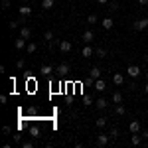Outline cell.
Instances as JSON below:
<instances>
[{"instance_id": "4", "label": "cell", "mask_w": 148, "mask_h": 148, "mask_svg": "<svg viewBox=\"0 0 148 148\" xmlns=\"http://www.w3.org/2000/svg\"><path fill=\"white\" fill-rule=\"evenodd\" d=\"M126 73H128L130 77H138V75H140V67H138V65H128V67H126Z\"/></svg>"}, {"instance_id": "32", "label": "cell", "mask_w": 148, "mask_h": 148, "mask_svg": "<svg viewBox=\"0 0 148 148\" xmlns=\"http://www.w3.org/2000/svg\"><path fill=\"white\" fill-rule=\"evenodd\" d=\"M91 103H93V99H91V97H83V105H85V107H89Z\"/></svg>"}, {"instance_id": "30", "label": "cell", "mask_w": 148, "mask_h": 148, "mask_svg": "<svg viewBox=\"0 0 148 148\" xmlns=\"http://www.w3.org/2000/svg\"><path fill=\"white\" fill-rule=\"evenodd\" d=\"M2 134H4V136H8V134H12V128L8 125L6 126H2Z\"/></svg>"}, {"instance_id": "28", "label": "cell", "mask_w": 148, "mask_h": 148, "mask_svg": "<svg viewBox=\"0 0 148 148\" xmlns=\"http://www.w3.org/2000/svg\"><path fill=\"white\" fill-rule=\"evenodd\" d=\"M119 134H121V130H119L116 126H113V128H111V138H119Z\"/></svg>"}, {"instance_id": "12", "label": "cell", "mask_w": 148, "mask_h": 148, "mask_svg": "<svg viewBox=\"0 0 148 148\" xmlns=\"http://www.w3.org/2000/svg\"><path fill=\"white\" fill-rule=\"evenodd\" d=\"M81 56H83V57H91V56H95V49H91V46L87 44V46L83 47V51H81Z\"/></svg>"}, {"instance_id": "44", "label": "cell", "mask_w": 148, "mask_h": 148, "mask_svg": "<svg viewBox=\"0 0 148 148\" xmlns=\"http://www.w3.org/2000/svg\"><path fill=\"white\" fill-rule=\"evenodd\" d=\"M146 59H148V56H146Z\"/></svg>"}, {"instance_id": "27", "label": "cell", "mask_w": 148, "mask_h": 148, "mask_svg": "<svg viewBox=\"0 0 148 148\" xmlns=\"http://www.w3.org/2000/svg\"><path fill=\"white\" fill-rule=\"evenodd\" d=\"M97 20H99V18H97L95 14H89V16H87V22L91 24V26H93V24H97Z\"/></svg>"}, {"instance_id": "3", "label": "cell", "mask_w": 148, "mask_h": 148, "mask_svg": "<svg viewBox=\"0 0 148 148\" xmlns=\"http://www.w3.org/2000/svg\"><path fill=\"white\" fill-rule=\"evenodd\" d=\"M111 140V134H99L97 136V146H107Z\"/></svg>"}, {"instance_id": "41", "label": "cell", "mask_w": 148, "mask_h": 148, "mask_svg": "<svg viewBox=\"0 0 148 148\" xmlns=\"http://www.w3.org/2000/svg\"><path fill=\"white\" fill-rule=\"evenodd\" d=\"M99 4H109V0H99Z\"/></svg>"}, {"instance_id": "23", "label": "cell", "mask_w": 148, "mask_h": 148, "mask_svg": "<svg viewBox=\"0 0 148 148\" xmlns=\"http://www.w3.org/2000/svg\"><path fill=\"white\" fill-rule=\"evenodd\" d=\"M114 113H116V114H123V116H125V114H126V109H125V105H123V103H121V105H116V109H114Z\"/></svg>"}, {"instance_id": "15", "label": "cell", "mask_w": 148, "mask_h": 148, "mask_svg": "<svg viewBox=\"0 0 148 148\" xmlns=\"http://www.w3.org/2000/svg\"><path fill=\"white\" fill-rule=\"evenodd\" d=\"M95 126H97V128H105V126H107V116H99V119L95 121Z\"/></svg>"}, {"instance_id": "45", "label": "cell", "mask_w": 148, "mask_h": 148, "mask_svg": "<svg viewBox=\"0 0 148 148\" xmlns=\"http://www.w3.org/2000/svg\"><path fill=\"white\" fill-rule=\"evenodd\" d=\"M146 18H148V16H146Z\"/></svg>"}, {"instance_id": "40", "label": "cell", "mask_w": 148, "mask_h": 148, "mask_svg": "<svg viewBox=\"0 0 148 148\" xmlns=\"http://www.w3.org/2000/svg\"><path fill=\"white\" fill-rule=\"evenodd\" d=\"M140 134H142V138H148V130H142Z\"/></svg>"}, {"instance_id": "17", "label": "cell", "mask_w": 148, "mask_h": 148, "mask_svg": "<svg viewBox=\"0 0 148 148\" xmlns=\"http://www.w3.org/2000/svg\"><path fill=\"white\" fill-rule=\"evenodd\" d=\"M95 105H97V109H107V107H109V101H107V99H97V101H95Z\"/></svg>"}, {"instance_id": "35", "label": "cell", "mask_w": 148, "mask_h": 148, "mask_svg": "<svg viewBox=\"0 0 148 148\" xmlns=\"http://www.w3.org/2000/svg\"><path fill=\"white\" fill-rule=\"evenodd\" d=\"M8 28H10V30H16V28H18V22H14V20L8 22Z\"/></svg>"}, {"instance_id": "29", "label": "cell", "mask_w": 148, "mask_h": 148, "mask_svg": "<svg viewBox=\"0 0 148 148\" xmlns=\"http://www.w3.org/2000/svg\"><path fill=\"white\" fill-rule=\"evenodd\" d=\"M44 40H46V42H51V40H53V32H49V30H47L46 34H44Z\"/></svg>"}, {"instance_id": "2", "label": "cell", "mask_w": 148, "mask_h": 148, "mask_svg": "<svg viewBox=\"0 0 148 148\" xmlns=\"http://www.w3.org/2000/svg\"><path fill=\"white\" fill-rule=\"evenodd\" d=\"M146 28H148V18H142V20H136L134 22V30H138V32H142Z\"/></svg>"}, {"instance_id": "34", "label": "cell", "mask_w": 148, "mask_h": 148, "mask_svg": "<svg viewBox=\"0 0 148 148\" xmlns=\"http://www.w3.org/2000/svg\"><path fill=\"white\" fill-rule=\"evenodd\" d=\"M24 65H26L24 59H18V61H16V67H18V69H24Z\"/></svg>"}, {"instance_id": "11", "label": "cell", "mask_w": 148, "mask_h": 148, "mask_svg": "<svg viewBox=\"0 0 148 148\" xmlns=\"http://www.w3.org/2000/svg\"><path fill=\"white\" fill-rule=\"evenodd\" d=\"M95 89H97V91H105V89H107V83H105L101 77H99V79H95Z\"/></svg>"}, {"instance_id": "10", "label": "cell", "mask_w": 148, "mask_h": 148, "mask_svg": "<svg viewBox=\"0 0 148 148\" xmlns=\"http://www.w3.org/2000/svg\"><path fill=\"white\" fill-rule=\"evenodd\" d=\"M113 83H114V85H125V77H123V73H114V75H113Z\"/></svg>"}, {"instance_id": "9", "label": "cell", "mask_w": 148, "mask_h": 148, "mask_svg": "<svg viewBox=\"0 0 148 148\" xmlns=\"http://www.w3.org/2000/svg\"><path fill=\"white\" fill-rule=\"evenodd\" d=\"M113 24H114V22H113V18H109V16L101 20V26L105 28V30H111V28H113Z\"/></svg>"}, {"instance_id": "39", "label": "cell", "mask_w": 148, "mask_h": 148, "mask_svg": "<svg viewBox=\"0 0 148 148\" xmlns=\"http://www.w3.org/2000/svg\"><path fill=\"white\" fill-rule=\"evenodd\" d=\"M138 4H140V6H146V4H148V0H138Z\"/></svg>"}, {"instance_id": "14", "label": "cell", "mask_w": 148, "mask_h": 148, "mask_svg": "<svg viewBox=\"0 0 148 148\" xmlns=\"http://www.w3.org/2000/svg\"><path fill=\"white\" fill-rule=\"evenodd\" d=\"M51 71H53V67H51V65H42V69H40V73H42V75H46V77H49V75H51Z\"/></svg>"}, {"instance_id": "19", "label": "cell", "mask_w": 148, "mask_h": 148, "mask_svg": "<svg viewBox=\"0 0 148 148\" xmlns=\"http://www.w3.org/2000/svg\"><path fill=\"white\" fill-rule=\"evenodd\" d=\"M20 36H22V38H26V40H30V36H32V30H30L28 26H24L22 30H20Z\"/></svg>"}, {"instance_id": "7", "label": "cell", "mask_w": 148, "mask_h": 148, "mask_svg": "<svg viewBox=\"0 0 148 148\" xmlns=\"http://www.w3.org/2000/svg\"><path fill=\"white\" fill-rule=\"evenodd\" d=\"M89 77H91V79H99V77H101V67H99V65L91 67V71H89Z\"/></svg>"}, {"instance_id": "20", "label": "cell", "mask_w": 148, "mask_h": 148, "mask_svg": "<svg viewBox=\"0 0 148 148\" xmlns=\"http://www.w3.org/2000/svg\"><path fill=\"white\" fill-rule=\"evenodd\" d=\"M53 2H56V0H42V8H44V10H51V8H53Z\"/></svg>"}, {"instance_id": "5", "label": "cell", "mask_w": 148, "mask_h": 148, "mask_svg": "<svg viewBox=\"0 0 148 148\" xmlns=\"http://www.w3.org/2000/svg\"><path fill=\"white\" fill-rule=\"evenodd\" d=\"M81 40H83L85 44H91L93 40H95V34H93L91 30H87V32H83V36H81Z\"/></svg>"}, {"instance_id": "18", "label": "cell", "mask_w": 148, "mask_h": 148, "mask_svg": "<svg viewBox=\"0 0 148 148\" xmlns=\"http://www.w3.org/2000/svg\"><path fill=\"white\" fill-rule=\"evenodd\" d=\"M130 142L138 146V144L142 142V134H138V132H132V136H130Z\"/></svg>"}, {"instance_id": "16", "label": "cell", "mask_w": 148, "mask_h": 148, "mask_svg": "<svg viewBox=\"0 0 148 148\" xmlns=\"http://www.w3.org/2000/svg\"><path fill=\"white\" fill-rule=\"evenodd\" d=\"M20 16H22V18H26V16H30V14H32V8H30V6H20Z\"/></svg>"}, {"instance_id": "26", "label": "cell", "mask_w": 148, "mask_h": 148, "mask_svg": "<svg viewBox=\"0 0 148 148\" xmlns=\"http://www.w3.org/2000/svg\"><path fill=\"white\" fill-rule=\"evenodd\" d=\"M36 49H38V46H36V44H32V42H30V44L26 46V51H28V53H34Z\"/></svg>"}, {"instance_id": "36", "label": "cell", "mask_w": 148, "mask_h": 148, "mask_svg": "<svg viewBox=\"0 0 148 148\" xmlns=\"http://www.w3.org/2000/svg\"><path fill=\"white\" fill-rule=\"evenodd\" d=\"M14 140H16V142H22V132H16V134H14Z\"/></svg>"}, {"instance_id": "33", "label": "cell", "mask_w": 148, "mask_h": 148, "mask_svg": "<svg viewBox=\"0 0 148 148\" xmlns=\"http://www.w3.org/2000/svg\"><path fill=\"white\" fill-rule=\"evenodd\" d=\"M10 8V0H2V10H8Z\"/></svg>"}, {"instance_id": "38", "label": "cell", "mask_w": 148, "mask_h": 148, "mask_svg": "<svg viewBox=\"0 0 148 148\" xmlns=\"http://www.w3.org/2000/svg\"><path fill=\"white\" fill-rule=\"evenodd\" d=\"M6 99H8L6 95H0V105H6V103H8V101H6Z\"/></svg>"}, {"instance_id": "24", "label": "cell", "mask_w": 148, "mask_h": 148, "mask_svg": "<svg viewBox=\"0 0 148 148\" xmlns=\"http://www.w3.org/2000/svg\"><path fill=\"white\" fill-rule=\"evenodd\" d=\"M95 56H97V57H107V49H103V47H97V49H95Z\"/></svg>"}, {"instance_id": "13", "label": "cell", "mask_w": 148, "mask_h": 148, "mask_svg": "<svg viewBox=\"0 0 148 148\" xmlns=\"http://www.w3.org/2000/svg\"><path fill=\"white\" fill-rule=\"evenodd\" d=\"M128 130H130V132H140V123H138V121H130Z\"/></svg>"}, {"instance_id": "37", "label": "cell", "mask_w": 148, "mask_h": 148, "mask_svg": "<svg viewBox=\"0 0 148 148\" xmlns=\"http://www.w3.org/2000/svg\"><path fill=\"white\" fill-rule=\"evenodd\" d=\"M22 148H34V142H22Z\"/></svg>"}, {"instance_id": "31", "label": "cell", "mask_w": 148, "mask_h": 148, "mask_svg": "<svg viewBox=\"0 0 148 148\" xmlns=\"http://www.w3.org/2000/svg\"><path fill=\"white\" fill-rule=\"evenodd\" d=\"M109 10H111V12L119 10V2H109Z\"/></svg>"}, {"instance_id": "43", "label": "cell", "mask_w": 148, "mask_h": 148, "mask_svg": "<svg viewBox=\"0 0 148 148\" xmlns=\"http://www.w3.org/2000/svg\"><path fill=\"white\" fill-rule=\"evenodd\" d=\"M146 81H148V71H146Z\"/></svg>"}, {"instance_id": "8", "label": "cell", "mask_w": 148, "mask_h": 148, "mask_svg": "<svg viewBox=\"0 0 148 148\" xmlns=\"http://www.w3.org/2000/svg\"><path fill=\"white\" fill-rule=\"evenodd\" d=\"M26 42H28V40L20 36V38H16V42H14V47H16V49H24V47H26Z\"/></svg>"}, {"instance_id": "25", "label": "cell", "mask_w": 148, "mask_h": 148, "mask_svg": "<svg viewBox=\"0 0 148 148\" xmlns=\"http://www.w3.org/2000/svg\"><path fill=\"white\" fill-rule=\"evenodd\" d=\"M30 134H32L34 138H38L40 136V128H38V126H30Z\"/></svg>"}, {"instance_id": "22", "label": "cell", "mask_w": 148, "mask_h": 148, "mask_svg": "<svg viewBox=\"0 0 148 148\" xmlns=\"http://www.w3.org/2000/svg\"><path fill=\"white\" fill-rule=\"evenodd\" d=\"M113 103L114 105H121V103H123V95H121V91L113 93Z\"/></svg>"}, {"instance_id": "21", "label": "cell", "mask_w": 148, "mask_h": 148, "mask_svg": "<svg viewBox=\"0 0 148 148\" xmlns=\"http://www.w3.org/2000/svg\"><path fill=\"white\" fill-rule=\"evenodd\" d=\"M36 114H38V109H36V107H30V109L26 111V119H34Z\"/></svg>"}, {"instance_id": "6", "label": "cell", "mask_w": 148, "mask_h": 148, "mask_svg": "<svg viewBox=\"0 0 148 148\" xmlns=\"http://www.w3.org/2000/svg\"><path fill=\"white\" fill-rule=\"evenodd\" d=\"M57 73H59V77H65L69 73V63H59V67H57Z\"/></svg>"}, {"instance_id": "1", "label": "cell", "mask_w": 148, "mask_h": 148, "mask_svg": "<svg viewBox=\"0 0 148 148\" xmlns=\"http://www.w3.org/2000/svg\"><path fill=\"white\" fill-rule=\"evenodd\" d=\"M57 47H59V51H61V53H69V51H71V47H73V44H71L69 40H63V42H59V44H57Z\"/></svg>"}, {"instance_id": "42", "label": "cell", "mask_w": 148, "mask_h": 148, "mask_svg": "<svg viewBox=\"0 0 148 148\" xmlns=\"http://www.w3.org/2000/svg\"><path fill=\"white\" fill-rule=\"evenodd\" d=\"M144 93H146V95H148V83H146V85H144Z\"/></svg>"}]
</instances>
